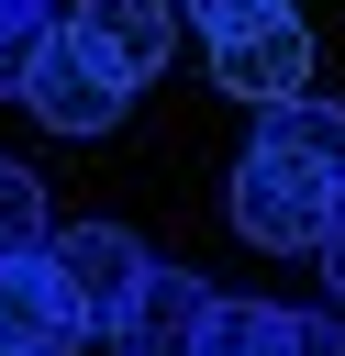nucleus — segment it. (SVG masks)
<instances>
[{
  "label": "nucleus",
  "mask_w": 345,
  "mask_h": 356,
  "mask_svg": "<svg viewBox=\"0 0 345 356\" xmlns=\"http://www.w3.org/2000/svg\"><path fill=\"white\" fill-rule=\"evenodd\" d=\"M323 289H334V312H345V222L323 234Z\"/></svg>",
  "instance_id": "4468645a"
},
{
  "label": "nucleus",
  "mask_w": 345,
  "mask_h": 356,
  "mask_svg": "<svg viewBox=\"0 0 345 356\" xmlns=\"http://www.w3.org/2000/svg\"><path fill=\"white\" fill-rule=\"evenodd\" d=\"M45 256H56V278H67V300L89 312V334H111V323H122V300L145 289V267H156L134 222H67V234H56Z\"/></svg>",
  "instance_id": "20e7f679"
},
{
  "label": "nucleus",
  "mask_w": 345,
  "mask_h": 356,
  "mask_svg": "<svg viewBox=\"0 0 345 356\" xmlns=\"http://www.w3.org/2000/svg\"><path fill=\"white\" fill-rule=\"evenodd\" d=\"M200 356H300V312H278V300H211Z\"/></svg>",
  "instance_id": "6e6552de"
},
{
  "label": "nucleus",
  "mask_w": 345,
  "mask_h": 356,
  "mask_svg": "<svg viewBox=\"0 0 345 356\" xmlns=\"http://www.w3.org/2000/svg\"><path fill=\"white\" fill-rule=\"evenodd\" d=\"M300 356H345V312H300Z\"/></svg>",
  "instance_id": "ddd939ff"
},
{
  "label": "nucleus",
  "mask_w": 345,
  "mask_h": 356,
  "mask_svg": "<svg viewBox=\"0 0 345 356\" xmlns=\"http://www.w3.org/2000/svg\"><path fill=\"white\" fill-rule=\"evenodd\" d=\"M56 22H67L56 0H0V100H22V78H33V56H45Z\"/></svg>",
  "instance_id": "9d476101"
},
{
  "label": "nucleus",
  "mask_w": 345,
  "mask_h": 356,
  "mask_svg": "<svg viewBox=\"0 0 345 356\" xmlns=\"http://www.w3.org/2000/svg\"><path fill=\"white\" fill-rule=\"evenodd\" d=\"M289 0H178V22H200V33H245V22H278Z\"/></svg>",
  "instance_id": "f8f14e48"
},
{
  "label": "nucleus",
  "mask_w": 345,
  "mask_h": 356,
  "mask_svg": "<svg viewBox=\"0 0 345 356\" xmlns=\"http://www.w3.org/2000/svg\"><path fill=\"white\" fill-rule=\"evenodd\" d=\"M22 111H33L45 134H111V122L134 111V78H122L78 22H56L45 56H33V78H22Z\"/></svg>",
  "instance_id": "f03ea898"
},
{
  "label": "nucleus",
  "mask_w": 345,
  "mask_h": 356,
  "mask_svg": "<svg viewBox=\"0 0 345 356\" xmlns=\"http://www.w3.org/2000/svg\"><path fill=\"white\" fill-rule=\"evenodd\" d=\"M256 145H289V156H323V167H345V111L334 100H278V111H256Z\"/></svg>",
  "instance_id": "1a4fd4ad"
},
{
  "label": "nucleus",
  "mask_w": 345,
  "mask_h": 356,
  "mask_svg": "<svg viewBox=\"0 0 345 356\" xmlns=\"http://www.w3.org/2000/svg\"><path fill=\"white\" fill-rule=\"evenodd\" d=\"M211 89H223V100H245V111L300 100V89H312V33H300V11L245 22V33H211Z\"/></svg>",
  "instance_id": "7ed1b4c3"
},
{
  "label": "nucleus",
  "mask_w": 345,
  "mask_h": 356,
  "mask_svg": "<svg viewBox=\"0 0 345 356\" xmlns=\"http://www.w3.org/2000/svg\"><path fill=\"white\" fill-rule=\"evenodd\" d=\"M211 278L200 267H145V289L122 300L111 323V356H200V323H211Z\"/></svg>",
  "instance_id": "423d86ee"
},
{
  "label": "nucleus",
  "mask_w": 345,
  "mask_h": 356,
  "mask_svg": "<svg viewBox=\"0 0 345 356\" xmlns=\"http://www.w3.org/2000/svg\"><path fill=\"white\" fill-rule=\"evenodd\" d=\"M78 334H89V312L67 300L56 256L45 245L33 256H0V356H78Z\"/></svg>",
  "instance_id": "39448f33"
},
{
  "label": "nucleus",
  "mask_w": 345,
  "mask_h": 356,
  "mask_svg": "<svg viewBox=\"0 0 345 356\" xmlns=\"http://www.w3.org/2000/svg\"><path fill=\"white\" fill-rule=\"evenodd\" d=\"M33 245H56L45 234V178L22 156H0V256H33Z\"/></svg>",
  "instance_id": "9b49d317"
},
{
  "label": "nucleus",
  "mask_w": 345,
  "mask_h": 356,
  "mask_svg": "<svg viewBox=\"0 0 345 356\" xmlns=\"http://www.w3.org/2000/svg\"><path fill=\"white\" fill-rule=\"evenodd\" d=\"M67 22H78V33H89V44H100L122 78H134V89H145V78L178 56V0H78Z\"/></svg>",
  "instance_id": "0eeeda50"
},
{
  "label": "nucleus",
  "mask_w": 345,
  "mask_h": 356,
  "mask_svg": "<svg viewBox=\"0 0 345 356\" xmlns=\"http://www.w3.org/2000/svg\"><path fill=\"white\" fill-rule=\"evenodd\" d=\"M345 222V167L289 156V145H245L234 167V234L267 256H323V234Z\"/></svg>",
  "instance_id": "f257e3e1"
}]
</instances>
